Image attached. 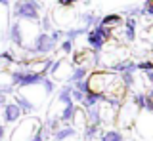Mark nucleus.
Listing matches in <instances>:
<instances>
[{"instance_id": "obj_1", "label": "nucleus", "mask_w": 153, "mask_h": 141, "mask_svg": "<svg viewBox=\"0 0 153 141\" xmlns=\"http://www.w3.org/2000/svg\"><path fill=\"white\" fill-rule=\"evenodd\" d=\"M86 80H88L90 92L102 95L103 101L119 107L121 101L124 99V92L126 90L123 88L121 80H119V74L115 70H96V73H88Z\"/></svg>"}, {"instance_id": "obj_2", "label": "nucleus", "mask_w": 153, "mask_h": 141, "mask_svg": "<svg viewBox=\"0 0 153 141\" xmlns=\"http://www.w3.org/2000/svg\"><path fill=\"white\" fill-rule=\"evenodd\" d=\"M12 15L16 17V21H38L40 19V2L38 0H16V4L12 6Z\"/></svg>"}, {"instance_id": "obj_3", "label": "nucleus", "mask_w": 153, "mask_h": 141, "mask_svg": "<svg viewBox=\"0 0 153 141\" xmlns=\"http://www.w3.org/2000/svg\"><path fill=\"white\" fill-rule=\"evenodd\" d=\"M40 128H42V124L38 118H21L17 122L10 141H29L36 131H40Z\"/></svg>"}, {"instance_id": "obj_4", "label": "nucleus", "mask_w": 153, "mask_h": 141, "mask_svg": "<svg viewBox=\"0 0 153 141\" xmlns=\"http://www.w3.org/2000/svg\"><path fill=\"white\" fill-rule=\"evenodd\" d=\"M57 48V42L50 38V35H46V32H38V35L35 36V40H33V46H25L27 54L31 55H48L52 54Z\"/></svg>"}, {"instance_id": "obj_5", "label": "nucleus", "mask_w": 153, "mask_h": 141, "mask_svg": "<svg viewBox=\"0 0 153 141\" xmlns=\"http://www.w3.org/2000/svg\"><path fill=\"white\" fill-rule=\"evenodd\" d=\"M71 73H73V63H69L67 59H57V61H54V65L50 67V74L56 78V80L69 82Z\"/></svg>"}, {"instance_id": "obj_6", "label": "nucleus", "mask_w": 153, "mask_h": 141, "mask_svg": "<svg viewBox=\"0 0 153 141\" xmlns=\"http://www.w3.org/2000/svg\"><path fill=\"white\" fill-rule=\"evenodd\" d=\"M8 38L13 46L17 48H25V36H23V25L19 21H13L10 25V31H8Z\"/></svg>"}, {"instance_id": "obj_7", "label": "nucleus", "mask_w": 153, "mask_h": 141, "mask_svg": "<svg viewBox=\"0 0 153 141\" xmlns=\"http://www.w3.org/2000/svg\"><path fill=\"white\" fill-rule=\"evenodd\" d=\"M2 116H4V122H8V124H17L19 120H21L23 112L19 111V107L16 103H6V105L2 107Z\"/></svg>"}, {"instance_id": "obj_8", "label": "nucleus", "mask_w": 153, "mask_h": 141, "mask_svg": "<svg viewBox=\"0 0 153 141\" xmlns=\"http://www.w3.org/2000/svg\"><path fill=\"white\" fill-rule=\"evenodd\" d=\"M86 42H88V46L92 48V51H102L103 46L107 44V40H105L102 35H98L94 29H90L86 32Z\"/></svg>"}, {"instance_id": "obj_9", "label": "nucleus", "mask_w": 153, "mask_h": 141, "mask_svg": "<svg viewBox=\"0 0 153 141\" xmlns=\"http://www.w3.org/2000/svg\"><path fill=\"white\" fill-rule=\"evenodd\" d=\"M123 23V15L121 13H107V15L100 17V25L103 27H109V29H115Z\"/></svg>"}, {"instance_id": "obj_10", "label": "nucleus", "mask_w": 153, "mask_h": 141, "mask_svg": "<svg viewBox=\"0 0 153 141\" xmlns=\"http://www.w3.org/2000/svg\"><path fill=\"white\" fill-rule=\"evenodd\" d=\"M113 70L117 74H121V73H136L138 67H136V61H132V59H121L113 67Z\"/></svg>"}, {"instance_id": "obj_11", "label": "nucleus", "mask_w": 153, "mask_h": 141, "mask_svg": "<svg viewBox=\"0 0 153 141\" xmlns=\"http://www.w3.org/2000/svg\"><path fill=\"white\" fill-rule=\"evenodd\" d=\"M16 105L19 107V111L25 115V112H33L36 109L35 107V103H33L29 97H25V95H21V93H16Z\"/></svg>"}, {"instance_id": "obj_12", "label": "nucleus", "mask_w": 153, "mask_h": 141, "mask_svg": "<svg viewBox=\"0 0 153 141\" xmlns=\"http://www.w3.org/2000/svg\"><path fill=\"white\" fill-rule=\"evenodd\" d=\"M136 19L134 17H126L124 21V40L126 42H134L136 40Z\"/></svg>"}, {"instance_id": "obj_13", "label": "nucleus", "mask_w": 153, "mask_h": 141, "mask_svg": "<svg viewBox=\"0 0 153 141\" xmlns=\"http://www.w3.org/2000/svg\"><path fill=\"white\" fill-rule=\"evenodd\" d=\"M88 73H90V70H88L86 65H76V67H73V73H71V76H69V84L84 80V78L88 76Z\"/></svg>"}, {"instance_id": "obj_14", "label": "nucleus", "mask_w": 153, "mask_h": 141, "mask_svg": "<svg viewBox=\"0 0 153 141\" xmlns=\"http://www.w3.org/2000/svg\"><path fill=\"white\" fill-rule=\"evenodd\" d=\"M79 19L82 21V27H86V29H94V27L100 23V17L96 15L94 12H82L79 15Z\"/></svg>"}, {"instance_id": "obj_15", "label": "nucleus", "mask_w": 153, "mask_h": 141, "mask_svg": "<svg viewBox=\"0 0 153 141\" xmlns=\"http://www.w3.org/2000/svg\"><path fill=\"white\" fill-rule=\"evenodd\" d=\"M102 101H103L102 95H98V93H94V92H88L84 95V101L80 103V105H82L84 109H92V107H98Z\"/></svg>"}, {"instance_id": "obj_16", "label": "nucleus", "mask_w": 153, "mask_h": 141, "mask_svg": "<svg viewBox=\"0 0 153 141\" xmlns=\"http://www.w3.org/2000/svg\"><path fill=\"white\" fill-rule=\"evenodd\" d=\"M75 135H76V130L71 128V126L57 128V130L54 131V139H56V141H65V139H69V137H75Z\"/></svg>"}, {"instance_id": "obj_17", "label": "nucleus", "mask_w": 153, "mask_h": 141, "mask_svg": "<svg viewBox=\"0 0 153 141\" xmlns=\"http://www.w3.org/2000/svg\"><path fill=\"white\" fill-rule=\"evenodd\" d=\"M57 101L63 103V105H71L73 103V99H71V84L61 86V90L57 92Z\"/></svg>"}, {"instance_id": "obj_18", "label": "nucleus", "mask_w": 153, "mask_h": 141, "mask_svg": "<svg viewBox=\"0 0 153 141\" xmlns=\"http://www.w3.org/2000/svg\"><path fill=\"white\" fill-rule=\"evenodd\" d=\"M75 103H71V105H63V111L57 115V118H59V122H71L75 116Z\"/></svg>"}, {"instance_id": "obj_19", "label": "nucleus", "mask_w": 153, "mask_h": 141, "mask_svg": "<svg viewBox=\"0 0 153 141\" xmlns=\"http://www.w3.org/2000/svg\"><path fill=\"white\" fill-rule=\"evenodd\" d=\"M100 139L102 141H124V135H123V131L111 128V130H105Z\"/></svg>"}, {"instance_id": "obj_20", "label": "nucleus", "mask_w": 153, "mask_h": 141, "mask_svg": "<svg viewBox=\"0 0 153 141\" xmlns=\"http://www.w3.org/2000/svg\"><path fill=\"white\" fill-rule=\"evenodd\" d=\"M119 80H121L124 90H128V88H132L136 84V76H134V73H121L119 74Z\"/></svg>"}, {"instance_id": "obj_21", "label": "nucleus", "mask_w": 153, "mask_h": 141, "mask_svg": "<svg viewBox=\"0 0 153 141\" xmlns=\"http://www.w3.org/2000/svg\"><path fill=\"white\" fill-rule=\"evenodd\" d=\"M82 130H84V139L86 141H94L100 134V126H96V124H86Z\"/></svg>"}, {"instance_id": "obj_22", "label": "nucleus", "mask_w": 153, "mask_h": 141, "mask_svg": "<svg viewBox=\"0 0 153 141\" xmlns=\"http://www.w3.org/2000/svg\"><path fill=\"white\" fill-rule=\"evenodd\" d=\"M90 29H86V27H76V29H69V31H63V36L67 40H75V38H79L80 35H86Z\"/></svg>"}, {"instance_id": "obj_23", "label": "nucleus", "mask_w": 153, "mask_h": 141, "mask_svg": "<svg viewBox=\"0 0 153 141\" xmlns=\"http://www.w3.org/2000/svg\"><path fill=\"white\" fill-rule=\"evenodd\" d=\"M40 86H42V92L46 93V95H50V93H54V90H56V84H54V80L52 78H44V80L40 82Z\"/></svg>"}, {"instance_id": "obj_24", "label": "nucleus", "mask_w": 153, "mask_h": 141, "mask_svg": "<svg viewBox=\"0 0 153 141\" xmlns=\"http://www.w3.org/2000/svg\"><path fill=\"white\" fill-rule=\"evenodd\" d=\"M40 32H46V35L52 32V19H50V15H44L40 19Z\"/></svg>"}, {"instance_id": "obj_25", "label": "nucleus", "mask_w": 153, "mask_h": 141, "mask_svg": "<svg viewBox=\"0 0 153 141\" xmlns=\"http://www.w3.org/2000/svg\"><path fill=\"white\" fill-rule=\"evenodd\" d=\"M124 15H126V17H134V19H136V17L143 15V10H142V8H138V6H132V8H126V10H124Z\"/></svg>"}, {"instance_id": "obj_26", "label": "nucleus", "mask_w": 153, "mask_h": 141, "mask_svg": "<svg viewBox=\"0 0 153 141\" xmlns=\"http://www.w3.org/2000/svg\"><path fill=\"white\" fill-rule=\"evenodd\" d=\"M71 99H73V103L76 101V103L80 105V103L84 101V93H82V92H79L76 88H73V86H71Z\"/></svg>"}, {"instance_id": "obj_27", "label": "nucleus", "mask_w": 153, "mask_h": 141, "mask_svg": "<svg viewBox=\"0 0 153 141\" xmlns=\"http://www.w3.org/2000/svg\"><path fill=\"white\" fill-rule=\"evenodd\" d=\"M0 61H4V63H16L17 57L12 51H2V54H0Z\"/></svg>"}, {"instance_id": "obj_28", "label": "nucleus", "mask_w": 153, "mask_h": 141, "mask_svg": "<svg viewBox=\"0 0 153 141\" xmlns=\"http://www.w3.org/2000/svg\"><path fill=\"white\" fill-rule=\"evenodd\" d=\"M136 67H138V70H153V61H149V59H146V61H140V63H136Z\"/></svg>"}, {"instance_id": "obj_29", "label": "nucleus", "mask_w": 153, "mask_h": 141, "mask_svg": "<svg viewBox=\"0 0 153 141\" xmlns=\"http://www.w3.org/2000/svg\"><path fill=\"white\" fill-rule=\"evenodd\" d=\"M73 48H75V44H73V40H63L61 42V51H63V54H71V51H73Z\"/></svg>"}, {"instance_id": "obj_30", "label": "nucleus", "mask_w": 153, "mask_h": 141, "mask_svg": "<svg viewBox=\"0 0 153 141\" xmlns=\"http://www.w3.org/2000/svg\"><path fill=\"white\" fill-rule=\"evenodd\" d=\"M94 67H98L100 63H102V51H92V57H90Z\"/></svg>"}, {"instance_id": "obj_31", "label": "nucleus", "mask_w": 153, "mask_h": 141, "mask_svg": "<svg viewBox=\"0 0 153 141\" xmlns=\"http://www.w3.org/2000/svg\"><path fill=\"white\" fill-rule=\"evenodd\" d=\"M143 111H147L149 115H153V101H151V97H149V95L146 97V105H143Z\"/></svg>"}, {"instance_id": "obj_32", "label": "nucleus", "mask_w": 153, "mask_h": 141, "mask_svg": "<svg viewBox=\"0 0 153 141\" xmlns=\"http://www.w3.org/2000/svg\"><path fill=\"white\" fill-rule=\"evenodd\" d=\"M142 10H143V15H151L153 17V4H146Z\"/></svg>"}, {"instance_id": "obj_33", "label": "nucleus", "mask_w": 153, "mask_h": 141, "mask_svg": "<svg viewBox=\"0 0 153 141\" xmlns=\"http://www.w3.org/2000/svg\"><path fill=\"white\" fill-rule=\"evenodd\" d=\"M29 141H46V139H44V135H42V128H40V131H36V134L33 135V137L29 139Z\"/></svg>"}, {"instance_id": "obj_34", "label": "nucleus", "mask_w": 153, "mask_h": 141, "mask_svg": "<svg viewBox=\"0 0 153 141\" xmlns=\"http://www.w3.org/2000/svg\"><path fill=\"white\" fill-rule=\"evenodd\" d=\"M57 2H59V6H63V8H71L76 0H57Z\"/></svg>"}, {"instance_id": "obj_35", "label": "nucleus", "mask_w": 153, "mask_h": 141, "mask_svg": "<svg viewBox=\"0 0 153 141\" xmlns=\"http://www.w3.org/2000/svg\"><path fill=\"white\" fill-rule=\"evenodd\" d=\"M6 126L4 124H0V141H6Z\"/></svg>"}, {"instance_id": "obj_36", "label": "nucleus", "mask_w": 153, "mask_h": 141, "mask_svg": "<svg viewBox=\"0 0 153 141\" xmlns=\"http://www.w3.org/2000/svg\"><path fill=\"white\" fill-rule=\"evenodd\" d=\"M146 78H147V82L153 86V70H146Z\"/></svg>"}, {"instance_id": "obj_37", "label": "nucleus", "mask_w": 153, "mask_h": 141, "mask_svg": "<svg viewBox=\"0 0 153 141\" xmlns=\"http://www.w3.org/2000/svg\"><path fill=\"white\" fill-rule=\"evenodd\" d=\"M8 103V95H2V93H0V107H4Z\"/></svg>"}, {"instance_id": "obj_38", "label": "nucleus", "mask_w": 153, "mask_h": 141, "mask_svg": "<svg viewBox=\"0 0 153 141\" xmlns=\"http://www.w3.org/2000/svg\"><path fill=\"white\" fill-rule=\"evenodd\" d=\"M0 4H2V6H8V4H10V0H0Z\"/></svg>"}, {"instance_id": "obj_39", "label": "nucleus", "mask_w": 153, "mask_h": 141, "mask_svg": "<svg viewBox=\"0 0 153 141\" xmlns=\"http://www.w3.org/2000/svg\"><path fill=\"white\" fill-rule=\"evenodd\" d=\"M147 95H149V97H151V101H153V88L149 90V93H147Z\"/></svg>"}, {"instance_id": "obj_40", "label": "nucleus", "mask_w": 153, "mask_h": 141, "mask_svg": "<svg viewBox=\"0 0 153 141\" xmlns=\"http://www.w3.org/2000/svg\"><path fill=\"white\" fill-rule=\"evenodd\" d=\"M146 4H153V0H146V2H143V6H146Z\"/></svg>"}, {"instance_id": "obj_41", "label": "nucleus", "mask_w": 153, "mask_h": 141, "mask_svg": "<svg viewBox=\"0 0 153 141\" xmlns=\"http://www.w3.org/2000/svg\"><path fill=\"white\" fill-rule=\"evenodd\" d=\"M128 141H140V139H128Z\"/></svg>"}, {"instance_id": "obj_42", "label": "nucleus", "mask_w": 153, "mask_h": 141, "mask_svg": "<svg viewBox=\"0 0 153 141\" xmlns=\"http://www.w3.org/2000/svg\"><path fill=\"white\" fill-rule=\"evenodd\" d=\"M151 141H153V137H151Z\"/></svg>"}]
</instances>
